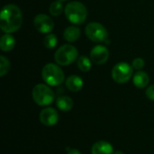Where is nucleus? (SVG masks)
Listing matches in <instances>:
<instances>
[{
	"mask_svg": "<svg viewBox=\"0 0 154 154\" xmlns=\"http://www.w3.org/2000/svg\"><path fill=\"white\" fill-rule=\"evenodd\" d=\"M23 24L21 9L14 4L5 5L0 13V28L5 33L17 32Z\"/></svg>",
	"mask_w": 154,
	"mask_h": 154,
	"instance_id": "1",
	"label": "nucleus"
},
{
	"mask_svg": "<svg viewBox=\"0 0 154 154\" xmlns=\"http://www.w3.org/2000/svg\"><path fill=\"white\" fill-rule=\"evenodd\" d=\"M64 13L69 22L76 25L82 24L88 17L87 7L84 4L79 1L68 3L65 6Z\"/></svg>",
	"mask_w": 154,
	"mask_h": 154,
	"instance_id": "2",
	"label": "nucleus"
},
{
	"mask_svg": "<svg viewBox=\"0 0 154 154\" xmlns=\"http://www.w3.org/2000/svg\"><path fill=\"white\" fill-rule=\"evenodd\" d=\"M42 78L43 81L51 87L60 86L65 81L63 70L55 63H47L44 65L42 69Z\"/></svg>",
	"mask_w": 154,
	"mask_h": 154,
	"instance_id": "3",
	"label": "nucleus"
},
{
	"mask_svg": "<svg viewBox=\"0 0 154 154\" xmlns=\"http://www.w3.org/2000/svg\"><path fill=\"white\" fill-rule=\"evenodd\" d=\"M79 58V51L72 44L61 45L55 51L54 60L60 66H69Z\"/></svg>",
	"mask_w": 154,
	"mask_h": 154,
	"instance_id": "4",
	"label": "nucleus"
},
{
	"mask_svg": "<svg viewBox=\"0 0 154 154\" xmlns=\"http://www.w3.org/2000/svg\"><path fill=\"white\" fill-rule=\"evenodd\" d=\"M33 101L41 106L51 105L55 99V94L49 85L37 84L32 88V92Z\"/></svg>",
	"mask_w": 154,
	"mask_h": 154,
	"instance_id": "5",
	"label": "nucleus"
},
{
	"mask_svg": "<svg viewBox=\"0 0 154 154\" xmlns=\"http://www.w3.org/2000/svg\"><path fill=\"white\" fill-rule=\"evenodd\" d=\"M85 33L87 37L94 42H107L108 32L103 24L97 22L88 23L85 28Z\"/></svg>",
	"mask_w": 154,
	"mask_h": 154,
	"instance_id": "6",
	"label": "nucleus"
},
{
	"mask_svg": "<svg viewBox=\"0 0 154 154\" xmlns=\"http://www.w3.org/2000/svg\"><path fill=\"white\" fill-rule=\"evenodd\" d=\"M134 73V68L127 62H119L112 69V78L118 84H125L130 80Z\"/></svg>",
	"mask_w": 154,
	"mask_h": 154,
	"instance_id": "7",
	"label": "nucleus"
},
{
	"mask_svg": "<svg viewBox=\"0 0 154 154\" xmlns=\"http://www.w3.org/2000/svg\"><path fill=\"white\" fill-rule=\"evenodd\" d=\"M34 28L41 33H51L54 29V22L51 16L45 14H39L33 19Z\"/></svg>",
	"mask_w": 154,
	"mask_h": 154,
	"instance_id": "8",
	"label": "nucleus"
},
{
	"mask_svg": "<svg viewBox=\"0 0 154 154\" xmlns=\"http://www.w3.org/2000/svg\"><path fill=\"white\" fill-rule=\"evenodd\" d=\"M90 59L97 65L105 64L109 59V51L104 45H96L90 51Z\"/></svg>",
	"mask_w": 154,
	"mask_h": 154,
	"instance_id": "9",
	"label": "nucleus"
},
{
	"mask_svg": "<svg viewBox=\"0 0 154 154\" xmlns=\"http://www.w3.org/2000/svg\"><path fill=\"white\" fill-rule=\"evenodd\" d=\"M40 121L45 126H53L59 121V114L52 107H46L40 113Z\"/></svg>",
	"mask_w": 154,
	"mask_h": 154,
	"instance_id": "10",
	"label": "nucleus"
},
{
	"mask_svg": "<svg viewBox=\"0 0 154 154\" xmlns=\"http://www.w3.org/2000/svg\"><path fill=\"white\" fill-rule=\"evenodd\" d=\"M66 88L71 92H79L82 89L84 86L83 79L78 75H71L68 77L65 80Z\"/></svg>",
	"mask_w": 154,
	"mask_h": 154,
	"instance_id": "11",
	"label": "nucleus"
},
{
	"mask_svg": "<svg viewBox=\"0 0 154 154\" xmlns=\"http://www.w3.org/2000/svg\"><path fill=\"white\" fill-rule=\"evenodd\" d=\"M114 149L111 143L106 141H98L91 148V154H113Z\"/></svg>",
	"mask_w": 154,
	"mask_h": 154,
	"instance_id": "12",
	"label": "nucleus"
},
{
	"mask_svg": "<svg viewBox=\"0 0 154 154\" xmlns=\"http://www.w3.org/2000/svg\"><path fill=\"white\" fill-rule=\"evenodd\" d=\"M134 85L138 88H146L150 83V77L149 75L142 70L137 71L133 78Z\"/></svg>",
	"mask_w": 154,
	"mask_h": 154,
	"instance_id": "13",
	"label": "nucleus"
},
{
	"mask_svg": "<svg viewBox=\"0 0 154 154\" xmlns=\"http://www.w3.org/2000/svg\"><path fill=\"white\" fill-rule=\"evenodd\" d=\"M15 46V39L11 33H5L0 39V49L4 52L11 51Z\"/></svg>",
	"mask_w": 154,
	"mask_h": 154,
	"instance_id": "14",
	"label": "nucleus"
},
{
	"mask_svg": "<svg viewBox=\"0 0 154 154\" xmlns=\"http://www.w3.org/2000/svg\"><path fill=\"white\" fill-rule=\"evenodd\" d=\"M74 102L71 97L68 96H60L56 100L57 107L62 112H69L72 109Z\"/></svg>",
	"mask_w": 154,
	"mask_h": 154,
	"instance_id": "15",
	"label": "nucleus"
},
{
	"mask_svg": "<svg viewBox=\"0 0 154 154\" xmlns=\"http://www.w3.org/2000/svg\"><path fill=\"white\" fill-rule=\"evenodd\" d=\"M80 29L77 26H69L63 32V37L68 42H74L80 37Z\"/></svg>",
	"mask_w": 154,
	"mask_h": 154,
	"instance_id": "16",
	"label": "nucleus"
},
{
	"mask_svg": "<svg viewBox=\"0 0 154 154\" xmlns=\"http://www.w3.org/2000/svg\"><path fill=\"white\" fill-rule=\"evenodd\" d=\"M77 64L79 70L82 72H88L92 67V60L87 56H79L77 60Z\"/></svg>",
	"mask_w": 154,
	"mask_h": 154,
	"instance_id": "17",
	"label": "nucleus"
},
{
	"mask_svg": "<svg viewBox=\"0 0 154 154\" xmlns=\"http://www.w3.org/2000/svg\"><path fill=\"white\" fill-rule=\"evenodd\" d=\"M64 9H65V7L62 4V1L56 0L51 4V5L49 7V12H50L51 15L58 16V15L61 14V13L64 11Z\"/></svg>",
	"mask_w": 154,
	"mask_h": 154,
	"instance_id": "18",
	"label": "nucleus"
},
{
	"mask_svg": "<svg viewBox=\"0 0 154 154\" xmlns=\"http://www.w3.org/2000/svg\"><path fill=\"white\" fill-rule=\"evenodd\" d=\"M58 43V39L54 33H48L43 39V45L46 49L51 50L56 47Z\"/></svg>",
	"mask_w": 154,
	"mask_h": 154,
	"instance_id": "19",
	"label": "nucleus"
},
{
	"mask_svg": "<svg viewBox=\"0 0 154 154\" xmlns=\"http://www.w3.org/2000/svg\"><path fill=\"white\" fill-rule=\"evenodd\" d=\"M10 67L11 65H10V61L8 60V59L1 55L0 56V77H4L5 75H6L10 69Z\"/></svg>",
	"mask_w": 154,
	"mask_h": 154,
	"instance_id": "20",
	"label": "nucleus"
},
{
	"mask_svg": "<svg viewBox=\"0 0 154 154\" xmlns=\"http://www.w3.org/2000/svg\"><path fill=\"white\" fill-rule=\"evenodd\" d=\"M144 65H145V61H144V60L142 59V58H135V59L133 60V62H132L133 68H134V69H136V70L142 69L144 67Z\"/></svg>",
	"mask_w": 154,
	"mask_h": 154,
	"instance_id": "21",
	"label": "nucleus"
},
{
	"mask_svg": "<svg viewBox=\"0 0 154 154\" xmlns=\"http://www.w3.org/2000/svg\"><path fill=\"white\" fill-rule=\"evenodd\" d=\"M146 97L154 101V85H151L150 87L147 88L146 91H145Z\"/></svg>",
	"mask_w": 154,
	"mask_h": 154,
	"instance_id": "22",
	"label": "nucleus"
},
{
	"mask_svg": "<svg viewBox=\"0 0 154 154\" xmlns=\"http://www.w3.org/2000/svg\"><path fill=\"white\" fill-rule=\"evenodd\" d=\"M68 154H81V152L77 149H71V150L69 151Z\"/></svg>",
	"mask_w": 154,
	"mask_h": 154,
	"instance_id": "23",
	"label": "nucleus"
},
{
	"mask_svg": "<svg viewBox=\"0 0 154 154\" xmlns=\"http://www.w3.org/2000/svg\"><path fill=\"white\" fill-rule=\"evenodd\" d=\"M113 154H125L123 152H121V151H116V152H114V153Z\"/></svg>",
	"mask_w": 154,
	"mask_h": 154,
	"instance_id": "24",
	"label": "nucleus"
},
{
	"mask_svg": "<svg viewBox=\"0 0 154 154\" xmlns=\"http://www.w3.org/2000/svg\"><path fill=\"white\" fill-rule=\"evenodd\" d=\"M60 1H62L63 2V1H68V0H60Z\"/></svg>",
	"mask_w": 154,
	"mask_h": 154,
	"instance_id": "25",
	"label": "nucleus"
}]
</instances>
